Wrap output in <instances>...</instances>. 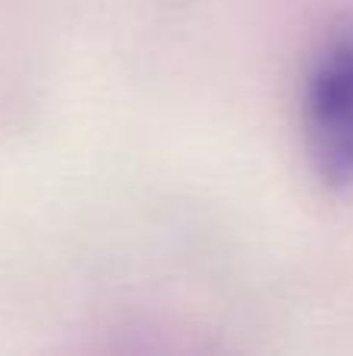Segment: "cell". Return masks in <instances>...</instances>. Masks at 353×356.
<instances>
[{
    "instance_id": "1",
    "label": "cell",
    "mask_w": 353,
    "mask_h": 356,
    "mask_svg": "<svg viewBox=\"0 0 353 356\" xmlns=\"http://www.w3.org/2000/svg\"><path fill=\"white\" fill-rule=\"evenodd\" d=\"M304 131L316 175L353 188V31L331 38L306 72Z\"/></svg>"
}]
</instances>
